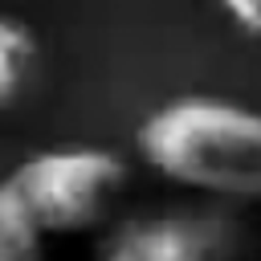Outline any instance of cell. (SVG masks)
<instances>
[{
    "instance_id": "1",
    "label": "cell",
    "mask_w": 261,
    "mask_h": 261,
    "mask_svg": "<svg viewBox=\"0 0 261 261\" xmlns=\"http://www.w3.org/2000/svg\"><path fill=\"white\" fill-rule=\"evenodd\" d=\"M135 147L151 171L212 196H261V110L224 98H175L151 110Z\"/></svg>"
},
{
    "instance_id": "2",
    "label": "cell",
    "mask_w": 261,
    "mask_h": 261,
    "mask_svg": "<svg viewBox=\"0 0 261 261\" xmlns=\"http://www.w3.org/2000/svg\"><path fill=\"white\" fill-rule=\"evenodd\" d=\"M8 184L45 232H86L106 220L126 184V163L106 147H53L29 155Z\"/></svg>"
},
{
    "instance_id": "3",
    "label": "cell",
    "mask_w": 261,
    "mask_h": 261,
    "mask_svg": "<svg viewBox=\"0 0 261 261\" xmlns=\"http://www.w3.org/2000/svg\"><path fill=\"white\" fill-rule=\"evenodd\" d=\"M106 261H212V241L192 220H139L114 237Z\"/></svg>"
},
{
    "instance_id": "4",
    "label": "cell",
    "mask_w": 261,
    "mask_h": 261,
    "mask_svg": "<svg viewBox=\"0 0 261 261\" xmlns=\"http://www.w3.org/2000/svg\"><path fill=\"white\" fill-rule=\"evenodd\" d=\"M37 61H41V49L33 29L12 16H0V106H12L29 94L37 77Z\"/></svg>"
},
{
    "instance_id": "5",
    "label": "cell",
    "mask_w": 261,
    "mask_h": 261,
    "mask_svg": "<svg viewBox=\"0 0 261 261\" xmlns=\"http://www.w3.org/2000/svg\"><path fill=\"white\" fill-rule=\"evenodd\" d=\"M0 261H45V228L8 179H0Z\"/></svg>"
},
{
    "instance_id": "6",
    "label": "cell",
    "mask_w": 261,
    "mask_h": 261,
    "mask_svg": "<svg viewBox=\"0 0 261 261\" xmlns=\"http://www.w3.org/2000/svg\"><path fill=\"white\" fill-rule=\"evenodd\" d=\"M220 8L237 29H245L249 37H261V0H220Z\"/></svg>"
}]
</instances>
